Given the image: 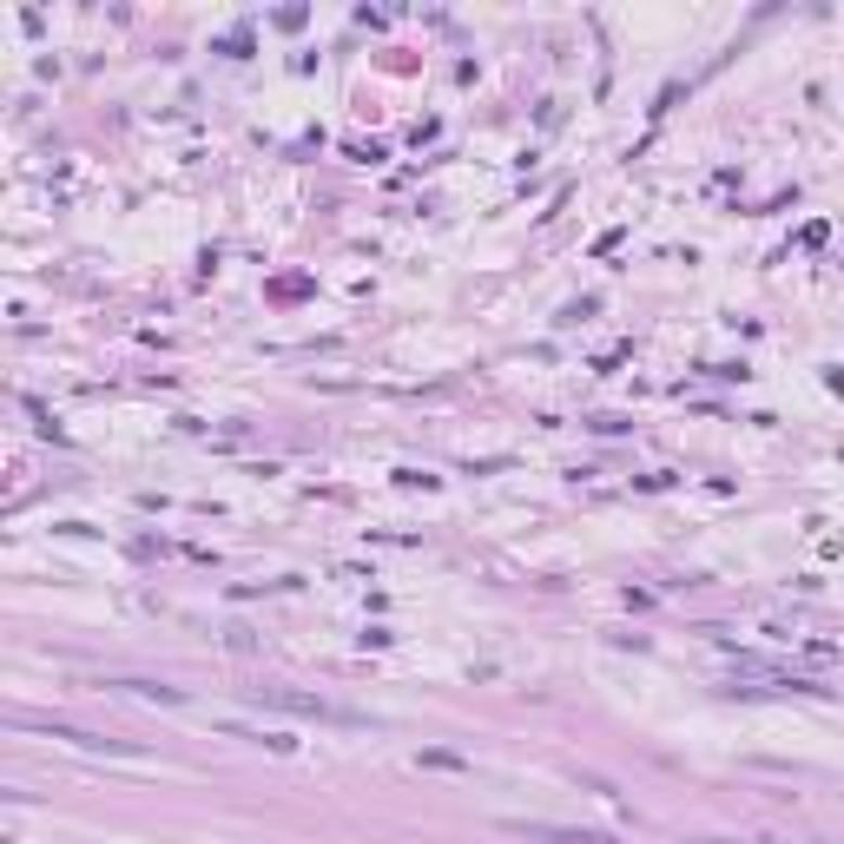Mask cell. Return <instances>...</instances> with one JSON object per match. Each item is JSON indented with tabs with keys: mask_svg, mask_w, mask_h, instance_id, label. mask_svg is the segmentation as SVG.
I'll return each instance as SVG.
<instances>
[{
	"mask_svg": "<svg viewBox=\"0 0 844 844\" xmlns=\"http://www.w3.org/2000/svg\"><path fill=\"white\" fill-rule=\"evenodd\" d=\"M258 700H265V706H284V713H304V719H330V726H357V713H344V706H330V700H317V693H284V687H258Z\"/></svg>",
	"mask_w": 844,
	"mask_h": 844,
	"instance_id": "1",
	"label": "cell"
}]
</instances>
